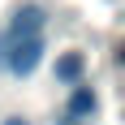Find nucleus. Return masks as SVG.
Wrapping results in <instances>:
<instances>
[{
  "instance_id": "f257e3e1",
  "label": "nucleus",
  "mask_w": 125,
  "mask_h": 125,
  "mask_svg": "<svg viewBox=\"0 0 125 125\" xmlns=\"http://www.w3.org/2000/svg\"><path fill=\"white\" fill-rule=\"evenodd\" d=\"M43 61V39L39 35H22V39H4V65H9V73L26 78L35 73V65Z\"/></svg>"
},
{
  "instance_id": "f03ea898",
  "label": "nucleus",
  "mask_w": 125,
  "mask_h": 125,
  "mask_svg": "<svg viewBox=\"0 0 125 125\" xmlns=\"http://www.w3.org/2000/svg\"><path fill=\"white\" fill-rule=\"evenodd\" d=\"M39 26H43V9H39V4H22V9L13 13V22H9V35H4V39L39 35Z\"/></svg>"
},
{
  "instance_id": "7ed1b4c3",
  "label": "nucleus",
  "mask_w": 125,
  "mask_h": 125,
  "mask_svg": "<svg viewBox=\"0 0 125 125\" xmlns=\"http://www.w3.org/2000/svg\"><path fill=\"white\" fill-rule=\"evenodd\" d=\"M95 108H99L95 91H91V86H73V95H69V112H73V116H91Z\"/></svg>"
},
{
  "instance_id": "20e7f679",
  "label": "nucleus",
  "mask_w": 125,
  "mask_h": 125,
  "mask_svg": "<svg viewBox=\"0 0 125 125\" xmlns=\"http://www.w3.org/2000/svg\"><path fill=\"white\" fill-rule=\"evenodd\" d=\"M56 78L61 82H78L82 78V52H65L61 61H56Z\"/></svg>"
},
{
  "instance_id": "39448f33",
  "label": "nucleus",
  "mask_w": 125,
  "mask_h": 125,
  "mask_svg": "<svg viewBox=\"0 0 125 125\" xmlns=\"http://www.w3.org/2000/svg\"><path fill=\"white\" fill-rule=\"evenodd\" d=\"M56 125H78V116H73V112H65V116H61Z\"/></svg>"
},
{
  "instance_id": "423d86ee",
  "label": "nucleus",
  "mask_w": 125,
  "mask_h": 125,
  "mask_svg": "<svg viewBox=\"0 0 125 125\" xmlns=\"http://www.w3.org/2000/svg\"><path fill=\"white\" fill-rule=\"evenodd\" d=\"M116 61H121V65H125V43H121V48H116Z\"/></svg>"
},
{
  "instance_id": "0eeeda50",
  "label": "nucleus",
  "mask_w": 125,
  "mask_h": 125,
  "mask_svg": "<svg viewBox=\"0 0 125 125\" xmlns=\"http://www.w3.org/2000/svg\"><path fill=\"white\" fill-rule=\"evenodd\" d=\"M4 125H26V121H22V116H9V121H4Z\"/></svg>"
}]
</instances>
